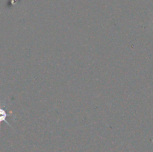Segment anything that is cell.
I'll use <instances>...</instances> for the list:
<instances>
[{"instance_id": "1", "label": "cell", "mask_w": 153, "mask_h": 152, "mask_svg": "<svg viewBox=\"0 0 153 152\" xmlns=\"http://www.w3.org/2000/svg\"><path fill=\"white\" fill-rule=\"evenodd\" d=\"M8 116H10V114H8L3 107H0V123L2 122H4L7 125H8V126L11 127V125L9 124V122H7V119H6Z\"/></svg>"}]
</instances>
